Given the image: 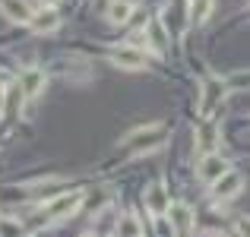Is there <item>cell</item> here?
Returning a JSON list of instances; mask_svg holds the SVG:
<instances>
[{
  "label": "cell",
  "instance_id": "obj_17",
  "mask_svg": "<svg viewBox=\"0 0 250 237\" xmlns=\"http://www.w3.org/2000/svg\"><path fill=\"white\" fill-rule=\"evenodd\" d=\"M234 231H238V234H250V218H241L238 225H234Z\"/></svg>",
  "mask_w": 250,
  "mask_h": 237
},
{
  "label": "cell",
  "instance_id": "obj_10",
  "mask_svg": "<svg viewBox=\"0 0 250 237\" xmlns=\"http://www.w3.org/2000/svg\"><path fill=\"white\" fill-rule=\"evenodd\" d=\"M29 25L38 32V35H51V32L61 29V13H57L54 6H44V10H38L35 16H32Z\"/></svg>",
  "mask_w": 250,
  "mask_h": 237
},
{
  "label": "cell",
  "instance_id": "obj_1",
  "mask_svg": "<svg viewBox=\"0 0 250 237\" xmlns=\"http://www.w3.org/2000/svg\"><path fill=\"white\" fill-rule=\"evenodd\" d=\"M162 133V123H149V127H140V130H133V133H127V146L133 149V155H146V152H152V149H159L162 142H165V136H159Z\"/></svg>",
  "mask_w": 250,
  "mask_h": 237
},
{
  "label": "cell",
  "instance_id": "obj_6",
  "mask_svg": "<svg viewBox=\"0 0 250 237\" xmlns=\"http://www.w3.org/2000/svg\"><path fill=\"white\" fill-rule=\"evenodd\" d=\"M225 171H228V161L222 155H215V152H206L200 158V164H196V174H200L203 183H212L215 177H222Z\"/></svg>",
  "mask_w": 250,
  "mask_h": 237
},
{
  "label": "cell",
  "instance_id": "obj_19",
  "mask_svg": "<svg viewBox=\"0 0 250 237\" xmlns=\"http://www.w3.org/2000/svg\"><path fill=\"white\" fill-rule=\"evenodd\" d=\"M48 3H57V0H48Z\"/></svg>",
  "mask_w": 250,
  "mask_h": 237
},
{
  "label": "cell",
  "instance_id": "obj_3",
  "mask_svg": "<svg viewBox=\"0 0 250 237\" xmlns=\"http://www.w3.org/2000/svg\"><path fill=\"white\" fill-rule=\"evenodd\" d=\"M85 193L83 190H70V193L57 196V199H51L48 206H44V212H48V218H67V215H73L76 209L83 206Z\"/></svg>",
  "mask_w": 250,
  "mask_h": 237
},
{
  "label": "cell",
  "instance_id": "obj_4",
  "mask_svg": "<svg viewBox=\"0 0 250 237\" xmlns=\"http://www.w3.org/2000/svg\"><path fill=\"white\" fill-rule=\"evenodd\" d=\"M111 63H117V67H124V70H143L146 67V51L127 41V44L111 51Z\"/></svg>",
  "mask_w": 250,
  "mask_h": 237
},
{
  "label": "cell",
  "instance_id": "obj_15",
  "mask_svg": "<svg viewBox=\"0 0 250 237\" xmlns=\"http://www.w3.org/2000/svg\"><path fill=\"white\" fill-rule=\"evenodd\" d=\"M196 146H200V152H209V149L215 146V127H203V130H200V139H196Z\"/></svg>",
  "mask_w": 250,
  "mask_h": 237
},
{
  "label": "cell",
  "instance_id": "obj_16",
  "mask_svg": "<svg viewBox=\"0 0 250 237\" xmlns=\"http://www.w3.org/2000/svg\"><path fill=\"white\" fill-rule=\"evenodd\" d=\"M19 231H22V225L16 218H6V215L0 218V234H19Z\"/></svg>",
  "mask_w": 250,
  "mask_h": 237
},
{
  "label": "cell",
  "instance_id": "obj_18",
  "mask_svg": "<svg viewBox=\"0 0 250 237\" xmlns=\"http://www.w3.org/2000/svg\"><path fill=\"white\" fill-rule=\"evenodd\" d=\"M3 98H6V89H3V85H0V104H3Z\"/></svg>",
  "mask_w": 250,
  "mask_h": 237
},
{
  "label": "cell",
  "instance_id": "obj_11",
  "mask_svg": "<svg viewBox=\"0 0 250 237\" xmlns=\"http://www.w3.org/2000/svg\"><path fill=\"white\" fill-rule=\"evenodd\" d=\"M168 218H171V231H177V234H187V231H193V209L190 206H168Z\"/></svg>",
  "mask_w": 250,
  "mask_h": 237
},
{
  "label": "cell",
  "instance_id": "obj_9",
  "mask_svg": "<svg viewBox=\"0 0 250 237\" xmlns=\"http://www.w3.org/2000/svg\"><path fill=\"white\" fill-rule=\"evenodd\" d=\"M0 13H3L10 22H19V25H29L35 10H32L25 0H0Z\"/></svg>",
  "mask_w": 250,
  "mask_h": 237
},
{
  "label": "cell",
  "instance_id": "obj_5",
  "mask_svg": "<svg viewBox=\"0 0 250 237\" xmlns=\"http://www.w3.org/2000/svg\"><path fill=\"white\" fill-rule=\"evenodd\" d=\"M241 187H244V177H241L238 171H225L222 177L212 180V196L215 199H231V196L241 193Z\"/></svg>",
  "mask_w": 250,
  "mask_h": 237
},
{
  "label": "cell",
  "instance_id": "obj_14",
  "mask_svg": "<svg viewBox=\"0 0 250 237\" xmlns=\"http://www.w3.org/2000/svg\"><path fill=\"white\" fill-rule=\"evenodd\" d=\"M114 231H117V234H143V225L136 221V215L127 212V215H124V218L114 225Z\"/></svg>",
  "mask_w": 250,
  "mask_h": 237
},
{
  "label": "cell",
  "instance_id": "obj_12",
  "mask_svg": "<svg viewBox=\"0 0 250 237\" xmlns=\"http://www.w3.org/2000/svg\"><path fill=\"white\" fill-rule=\"evenodd\" d=\"M104 16H108V22L124 25L130 16H133V3H130V0H111V3H108V13H104Z\"/></svg>",
  "mask_w": 250,
  "mask_h": 237
},
{
  "label": "cell",
  "instance_id": "obj_7",
  "mask_svg": "<svg viewBox=\"0 0 250 237\" xmlns=\"http://www.w3.org/2000/svg\"><path fill=\"white\" fill-rule=\"evenodd\" d=\"M44 85H48V76H44V70H38V67H29L22 76H19V89H22L25 98H38L44 92Z\"/></svg>",
  "mask_w": 250,
  "mask_h": 237
},
{
  "label": "cell",
  "instance_id": "obj_13",
  "mask_svg": "<svg viewBox=\"0 0 250 237\" xmlns=\"http://www.w3.org/2000/svg\"><path fill=\"white\" fill-rule=\"evenodd\" d=\"M146 35H149L152 51H159V54H162V51L168 48V35H165V25H162V22H152V25L146 29Z\"/></svg>",
  "mask_w": 250,
  "mask_h": 237
},
{
  "label": "cell",
  "instance_id": "obj_2",
  "mask_svg": "<svg viewBox=\"0 0 250 237\" xmlns=\"http://www.w3.org/2000/svg\"><path fill=\"white\" fill-rule=\"evenodd\" d=\"M225 95H228V82L219 79V76H209L206 82H203V92H200V114L209 117L222 101H225Z\"/></svg>",
  "mask_w": 250,
  "mask_h": 237
},
{
  "label": "cell",
  "instance_id": "obj_8",
  "mask_svg": "<svg viewBox=\"0 0 250 237\" xmlns=\"http://www.w3.org/2000/svg\"><path fill=\"white\" fill-rule=\"evenodd\" d=\"M143 202H146V212L152 215V218H162V215L168 212V206H171L168 202V190L162 187V183H152V187L146 190V199Z\"/></svg>",
  "mask_w": 250,
  "mask_h": 237
}]
</instances>
